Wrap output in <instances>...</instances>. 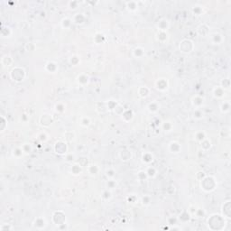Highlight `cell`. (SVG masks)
Instances as JSON below:
<instances>
[{"mask_svg": "<svg viewBox=\"0 0 231 231\" xmlns=\"http://www.w3.org/2000/svg\"><path fill=\"white\" fill-rule=\"evenodd\" d=\"M156 39L158 42H160L162 43L168 41L169 39V34H167V32H164V31H158L156 34Z\"/></svg>", "mask_w": 231, "mask_h": 231, "instance_id": "cell-19", "label": "cell"}, {"mask_svg": "<svg viewBox=\"0 0 231 231\" xmlns=\"http://www.w3.org/2000/svg\"><path fill=\"white\" fill-rule=\"evenodd\" d=\"M52 220L53 224L56 225L57 227H59L60 225L66 223L65 213L62 210H57V211L53 212V214L52 216Z\"/></svg>", "mask_w": 231, "mask_h": 231, "instance_id": "cell-5", "label": "cell"}, {"mask_svg": "<svg viewBox=\"0 0 231 231\" xmlns=\"http://www.w3.org/2000/svg\"><path fill=\"white\" fill-rule=\"evenodd\" d=\"M90 81V76L86 73H81L77 77V82L80 86H85L86 84H88Z\"/></svg>", "mask_w": 231, "mask_h": 231, "instance_id": "cell-16", "label": "cell"}, {"mask_svg": "<svg viewBox=\"0 0 231 231\" xmlns=\"http://www.w3.org/2000/svg\"><path fill=\"white\" fill-rule=\"evenodd\" d=\"M230 201H227L225 204H223L222 206V216L223 217H226V218H230L231 216V210H230Z\"/></svg>", "mask_w": 231, "mask_h": 231, "instance_id": "cell-21", "label": "cell"}, {"mask_svg": "<svg viewBox=\"0 0 231 231\" xmlns=\"http://www.w3.org/2000/svg\"><path fill=\"white\" fill-rule=\"evenodd\" d=\"M154 154L150 152H144L143 154H142V161L143 164H150L154 162Z\"/></svg>", "mask_w": 231, "mask_h": 231, "instance_id": "cell-15", "label": "cell"}, {"mask_svg": "<svg viewBox=\"0 0 231 231\" xmlns=\"http://www.w3.org/2000/svg\"><path fill=\"white\" fill-rule=\"evenodd\" d=\"M225 95V90L221 88L220 86L215 87L213 89V96L216 98H222Z\"/></svg>", "mask_w": 231, "mask_h": 231, "instance_id": "cell-25", "label": "cell"}, {"mask_svg": "<svg viewBox=\"0 0 231 231\" xmlns=\"http://www.w3.org/2000/svg\"><path fill=\"white\" fill-rule=\"evenodd\" d=\"M54 108H55V111H56L57 113H60V114H62V113H63V112L65 111L66 106H65L63 103L60 102V103H57V104L55 105Z\"/></svg>", "mask_w": 231, "mask_h": 231, "instance_id": "cell-44", "label": "cell"}, {"mask_svg": "<svg viewBox=\"0 0 231 231\" xmlns=\"http://www.w3.org/2000/svg\"><path fill=\"white\" fill-rule=\"evenodd\" d=\"M118 103L117 102V101H115V100H108V102H107V108L108 110H113L115 109L116 106H117Z\"/></svg>", "mask_w": 231, "mask_h": 231, "instance_id": "cell-48", "label": "cell"}, {"mask_svg": "<svg viewBox=\"0 0 231 231\" xmlns=\"http://www.w3.org/2000/svg\"><path fill=\"white\" fill-rule=\"evenodd\" d=\"M88 171H89V172L90 173L91 175H96V174H98V171H99V168L96 164H91V165H89Z\"/></svg>", "mask_w": 231, "mask_h": 231, "instance_id": "cell-39", "label": "cell"}, {"mask_svg": "<svg viewBox=\"0 0 231 231\" xmlns=\"http://www.w3.org/2000/svg\"><path fill=\"white\" fill-rule=\"evenodd\" d=\"M230 110V102L229 101H224L220 105V111L222 113H227Z\"/></svg>", "mask_w": 231, "mask_h": 231, "instance_id": "cell-38", "label": "cell"}, {"mask_svg": "<svg viewBox=\"0 0 231 231\" xmlns=\"http://www.w3.org/2000/svg\"><path fill=\"white\" fill-rule=\"evenodd\" d=\"M1 63L4 67H9V66H12L13 63H14V59L12 58V56L8 55V54H6L2 57L1 59Z\"/></svg>", "mask_w": 231, "mask_h": 231, "instance_id": "cell-20", "label": "cell"}, {"mask_svg": "<svg viewBox=\"0 0 231 231\" xmlns=\"http://www.w3.org/2000/svg\"><path fill=\"white\" fill-rule=\"evenodd\" d=\"M147 108H148L149 112H151V113H155V112H157V111L159 110V108H160V105H159V104L156 102V101H153V102H151V103L148 105Z\"/></svg>", "mask_w": 231, "mask_h": 231, "instance_id": "cell-31", "label": "cell"}, {"mask_svg": "<svg viewBox=\"0 0 231 231\" xmlns=\"http://www.w3.org/2000/svg\"><path fill=\"white\" fill-rule=\"evenodd\" d=\"M80 62V58L76 55H73V56H71L70 58V63L71 65H73V66H77L79 63Z\"/></svg>", "mask_w": 231, "mask_h": 231, "instance_id": "cell-47", "label": "cell"}, {"mask_svg": "<svg viewBox=\"0 0 231 231\" xmlns=\"http://www.w3.org/2000/svg\"><path fill=\"white\" fill-rule=\"evenodd\" d=\"M104 40H105V36L100 33L96 34V35L94 36V42L97 43V44H99V43L103 42Z\"/></svg>", "mask_w": 231, "mask_h": 231, "instance_id": "cell-45", "label": "cell"}, {"mask_svg": "<svg viewBox=\"0 0 231 231\" xmlns=\"http://www.w3.org/2000/svg\"><path fill=\"white\" fill-rule=\"evenodd\" d=\"M13 229V227L10 226L9 224H3L1 227H0V230L1 231H6V230H12Z\"/></svg>", "mask_w": 231, "mask_h": 231, "instance_id": "cell-58", "label": "cell"}, {"mask_svg": "<svg viewBox=\"0 0 231 231\" xmlns=\"http://www.w3.org/2000/svg\"><path fill=\"white\" fill-rule=\"evenodd\" d=\"M203 102H204V98L200 96H195L192 99V106L195 108H200V107L203 105Z\"/></svg>", "mask_w": 231, "mask_h": 231, "instance_id": "cell-17", "label": "cell"}, {"mask_svg": "<svg viewBox=\"0 0 231 231\" xmlns=\"http://www.w3.org/2000/svg\"><path fill=\"white\" fill-rule=\"evenodd\" d=\"M168 148H169V151H170L171 153H173V154H178V153H180V152H181V149H182L181 144H180L178 142H176V141H171V142L169 143Z\"/></svg>", "mask_w": 231, "mask_h": 231, "instance_id": "cell-14", "label": "cell"}, {"mask_svg": "<svg viewBox=\"0 0 231 231\" xmlns=\"http://www.w3.org/2000/svg\"><path fill=\"white\" fill-rule=\"evenodd\" d=\"M71 24H72V19L68 17L63 18L61 22V25L63 29H69L71 26Z\"/></svg>", "mask_w": 231, "mask_h": 231, "instance_id": "cell-34", "label": "cell"}, {"mask_svg": "<svg viewBox=\"0 0 231 231\" xmlns=\"http://www.w3.org/2000/svg\"><path fill=\"white\" fill-rule=\"evenodd\" d=\"M137 179H138L140 182H143V181H144V180L148 179V176H147V174H146V171H139L137 172Z\"/></svg>", "mask_w": 231, "mask_h": 231, "instance_id": "cell-46", "label": "cell"}, {"mask_svg": "<svg viewBox=\"0 0 231 231\" xmlns=\"http://www.w3.org/2000/svg\"><path fill=\"white\" fill-rule=\"evenodd\" d=\"M157 29H158V31H164V32H167L168 30V28L170 26V23L169 21L166 19V18H162L158 21L157 24Z\"/></svg>", "mask_w": 231, "mask_h": 231, "instance_id": "cell-10", "label": "cell"}, {"mask_svg": "<svg viewBox=\"0 0 231 231\" xmlns=\"http://www.w3.org/2000/svg\"><path fill=\"white\" fill-rule=\"evenodd\" d=\"M46 226L45 219H43L42 217H39L34 222V227L37 229H42Z\"/></svg>", "mask_w": 231, "mask_h": 231, "instance_id": "cell-22", "label": "cell"}, {"mask_svg": "<svg viewBox=\"0 0 231 231\" xmlns=\"http://www.w3.org/2000/svg\"><path fill=\"white\" fill-rule=\"evenodd\" d=\"M52 122H53V118L49 114H43L42 116H41V118L39 119L40 125L44 127H49L52 124Z\"/></svg>", "mask_w": 231, "mask_h": 231, "instance_id": "cell-8", "label": "cell"}, {"mask_svg": "<svg viewBox=\"0 0 231 231\" xmlns=\"http://www.w3.org/2000/svg\"><path fill=\"white\" fill-rule=\"evenodd\" d=\"M82 171V166L78 163V164H74L70 167V172L73 175H79L80 174Z\"/></svg>", "mask_w": 231, "mask_h": 231, "instance_id": "cell-28", "label": "cell"}, {"mask_svg": "<svg viewBox=\"0 0 231 231\" xmlns=\"http://www.w3.org/2000/svg\"><path fill=\"white\" fill-rule=\"evenodd\" d=\"M115 171L113 170V169H108V170H107V171H106V176L108 178V179H114V177H115Z\"/></svg>", "mask_w": 231, "mask_h": 231, "instance_id": "cell-56", "label": "cell"}, {"mask_svg": "<svg viewBox=\"0 0 231 231\" xmlns=\"http://www.w3.org/2000/svg\"><path fill=\"white\" fill-rule=\"evenodd\" d=\"M127 200L129 202H131V203H135L136 201V197L135 195H130L129 197H127Z\"/></svg>", "mask_w": 231, "mask_h": 231, "instance_id": "cell-59", "label": "cell"}, {"mask_svg": "<svg viewBox=\"0 0 231 231\" xmlns=\"http://www.w3.org/2000/svg\"><path fill=\"white\" fill-rule=\"evenodd\" d=\"M200 147H201L202 150L205 151V152L209 151L211 148V142H210V140L207 137L203 141H201L200 142Z\"/></svg>", "mask_w": 231, "mask_h": 231, "instance_id": "cell-29", "label": "cell"}, {"mask_svg": "<svg viewBox=\"0 0 231 231\" xmlns=\"http://www.w3.org/2000/svg\"><path fill=\"white\" fill-rule=\"evenodd\" d=\"M154 85H155L156 90L159 91H165L169 88V82L164 78H160V79L156 80Z\"/></svg>", "mask_w": 231, "mask_h": 231, "instance_id": "cell-7", "label": "cell"}, {"mask_svg": "<svg viewBox=\"0 0 231 231\" xmlns=\"http://www.w3.org/2000/svg\"><path fill=\"white\" fill-rule=\"evenodd\" d=\"M192 12L193 13V14H195V16H200V14H203V8L200 6H194L192 8Z\"/></svg>", "mask_w": 231, "mask_h": 231, "instance_id": "cell-42", "label": "cell"}, {"mask_svg": "<svg viewBox=\"0 0 231 231\" xmlns=\"http://www.w3.org/2000/svg\"><path fill=\"white\" fill-rule=\"evenodd\" d=\"M179 49L182 53H191L194 50V42L190 39H183L180 42Z\"/></svg>", "mask_w": 231, "mask_h": 231, "instance_id": "cell-4", "label": "cell"}, {"mask_svg": "<svg viewBox=\"0 0 231 231\" xmlns=\"http://www.w3.org/2000/svg\"><path fill=\"white\" fill-rule=\"evenodd\" d=\"M134 118V111L132 109H125L123 114L121 115V118L125 122L131 121Z\"/></svg>", "mask_w": 231, "mask_h": 231, "instance_id": "cell-12", "label": "cell"}, {"mask_svg": "<svg viewBox=\"0 0 231 231\" xmlns=\"http://www.w3.org/2000/svg\"><path fill=\"white\" fill-rule=\"evenodd\" d=\"M138 96L142 98H146L150 96V89L146 86H141L137 90Z\"/></svg>", "mask_w": 231, "mask_h": 231, "instance_id": "cell-13", "label": "cell"}, {"mask_svg": "<svg viewBox=\"0 0 231 231\" xmlns=\"http://www.w3.org/2000/svg\"><path fill=\"white\" fill-rule=\"evenodd\" d=\"M12 154H13V156L16 157V158H20L23 154H24L23 150H22V148H21V146H17L16 148H14Z\"/></svg>", "mask_w": 231, "mask_h": 231, "instance_id": "cell-37", "label": "cell"}, {"mask_svg": "<svg viewBox=\"0 0 231 231\" xmlns=\"http://www.w3.org/2000/svg\"><path fill=\"white\" fill-rule=\"evenodd\" d=\"M117 186V182H116L114 179H108V182H107V188L108 190H112L114 188H116Z\"/></svg>", "mask_w": 231, "mask_h": 231, "instance_id": "cell-51", "label": "cell"}, {"mask_svg": "<svg viewBox=\"0 0 231 231\" xmlns=\"http://www.w3.org/2000/svg\"><path fill=\"white\" fill-rule=\"evenodd\" d=\"M194 138L196 141L198 142H201V141H203L205 138H207V136H206V133L204 131H197L194 135Z\"/></svg>", "mask_w": 231, "mask_h": 231, "instance_id": "cell-32", "label": "cell"}, {"mask_svg": "<svg viewBox=\"0 0 231 231\" xmlns=\"http://www.w3.org/2000/svg\"><path fill=\"white\" fill-rule=\"evenodd\" d=\"M21 148H22V150H23L24 154H29L33 151V147L31 146V143H23L21 146Z\"/></svg>", "mask_w": 231, "mask_h": 231, "instance_id": "cell-35", "label": "cell"}, {"mask_svg": "<svg viewBox=\"0 0 231 231\" xmlns=\"http://www.w3.org/2000/svg\"><path fill=\"white\" fill-rule=\"evenodd\" d=\"M102 199H104V200H108V199H110V198H111V192H110V190H106V191H104L103 192V193H102Z\"/></svg>", "mask_w": 231, "mask_h": 231, "instance_id": "cell-54", "label": "cell"}, {"mask_svg": "<svg viewBox=\"0 0 231 231\" xmlns=\"http://www.w3.org/2000/svg\"><path fill=\"white\" fill-rule=\"evenodd\" d=\"M220 84H221V85H220V87H221V88H222L224 90H228V89H229V87H230V80H229V79H225V80H222Z\"/></svg>", "mask_w": 231, "mask_h": 231, "instance_id": "cell-49", "label": "cell"}, {"mask_svg": "<svg viewBox=\"0 0 231 231\" xmlns=\"http://www.w3.org/2000/svg\"><path fill=\"white\" fill-rule=\"evenodd\" d=\"M25 75L24 69L19 66L14 67L10 71V78L14 82H22L25 79Z\"/></svg>", "mask_w": 231, "mask_h": 231, "instance_id": "cell-3", "label": "cell"}, {"mask_svg": "<svg viewBox=\"0 0 231 231\" xmlns=\"http://www.w3.org/2000/svg\"><path fill=\"white\" fill-rule=\"evenodd\" d=\"M178 220H179V221L183 222V223H186V222H188V221H190V220H191V214H190V212L188 211V210H183V211L180 214V216L178 217Z\"/></svg>", "mask_w": 231, "mask_h": 231, "instance_id": "cell-24", "label": "cell"}, {"mask_svg": "<svg viewBox=\"0 0 231 231\" xmlns=\"http://www.w3.org/2000/svg\"><path fill=\"white\" fill-rule=\"evenodd\" d=\"M193 118L198 120L203 118V111L201 110V108H195V110L193 112Z\"/></svg>", "mask_w": 231, "mask_h": 231, "instance_id": "cell-41", "label": "cell"}, {"mask_svg": "<svg viewBox=\"0 0 231 231\" xmlns=\"http://www.w3.org/2000/svg\"><path fill=\"white\" fill-rule=\"evenodd\" d=\"M37 139H38L39 141H41L42 143V142H45V141L48 139V136H47L45 133H41V134L38 135Z\"/></svg>", "mask_w": 231, "mask_h": 231, "instance_id": "cell-57", "label": "cell"}, {"mask_svg": "<svg viewBox=\"0 0 231 231\" xmlns=\"http://www.w3.org/2000/svg\"><path fill=\"white\" fill-rule=\"evenodd\" d=\"M208 226L212 230H221L225 226V217L219 214H213L208 219Z\"/></svg>", "mask_w": 231, "mask_h": 231, "instance_id": "cell-1", "label": "cell"}, {"mask_svg": "<svg viewBox=\"0 0 231 231\" xmlns=\"http://www.w3.org/2000/svg\"><path fill=\"white\" fill-rule=\"evenodd\" d=\"M119 156H120V159L123 162H127L129 160H131L132 153H131V151H129L127 149H124L119 153Z\"/></svg>", "mask_w": 231, "mask_h": 231, "instance_id": "cell-18", "label": "cell"}, {"mask_svg": "<svg viewBox=\"0 0 231 231\" xmlns=\"http://www.w3.org/2000/svg\"><path fill=\"white\" fill-rule=\"evenodd\" d=\"M68 6L70 9H76L79 6V2L75 1V0H72V1H70L68 3Z\"/></svg>", "mask_w": 231, "mask_h": 231, "instance_id": "cell-55", "label": "cell"}, {"mask_svg": "<svg viewBox=\"0 0 231 231\" xmlns=\"http://www.w3.org/2000/svg\"><path fill=\"white\" fill-rule=\"evenodd\" d=\"M126 7L129 12H136L138 9V2L128 1L126 3Z\"/></svg>", "mask_w": 231, "mask_h": 231, "instance_id": "cell-27", "label": "cell"}, {"mask_svg": "<svg viewBox=\"0 0 231 231\" xmlns=\"http://www.w3.org/2000/svg\"><path fill=\"white\" fill-rule=\"evenodd\" d=\"M133 55L136 58H142L144 55V49L142 47H136L133 50Z\"/></svg>", "mask_w": 231, "mask_h": 231, "instance_id": "cell-33", "label": "cell"}, {"mask_svg": "<svg viewBox=\"0 0 231 231\" xmlns=\"http://www.w3.org/2000/svg\"><path fill=\"white\" fill-rule=\"evenodd\" d=\"M146 172L148 176V178H154L157 174V170L154 166H148L146 170Z\"/></svg>", "mask_w": 231, "mask_h": 231, "instance_id": "cell-30", "label": "cell"}, {"mask_svg": "<svg viewBox=\"0 0 231 231\" xmlns=\"http://www.w3.org/2000/svg\"><path fill=\"white\" fill-rule=\"evenodd\" d=\"M6 127H7V120L4 116H1V121H0V132H4Z\"/></svg>", "mask_w": 231, "mask_h": 231, "instance_id": "cell-43", "label": "cell"}, {"mask_svg": "<svg viewBox=\"0 0 231 231\" xmlns=\"http://www.w3.org/2000/svg\"><path fill=\"white\" fill-rule=\"evenodd\" d=\"M124 110H125L124 107H123V106H122L121 104H118L117 106H116L115 109H114V112H115L116 114H118V115L121 116V115L123 114Z\"/></svg>", "mask_w": 231, "mask_h": 231, "instance_id": "cell-52", "label": "cell"}, {"mask_svg": "<svg viewBox=\"0 0 231 231\" xmlns=\"http://www.w3.org/2000/svg\"><path fill=\"white\" fill-rule=\"evenodd\" d=\"M151 203V197L148 195H144L142 198V204L144 206H148Z\"/></svg>", "mask_w": 231, "mask_h": 231, "instance_id": "cell-53", "label": "cell"}, {"mask_svg": "<svg viewBox=\"0 0 231 231\" xmlns=\"http://www.w3.org/2000/svg\"><path fill=\"white\" fill-rule=\"evenodd\" d=\"M162 128L164 130V131L166 132H169L171 131V130L172 129V124L169 121H166V122H164L162 124Z\"/></svg>", "mask_w": 231, "mask_h": 231, "instance_id": "cell-50", "label": "cell"}, {"mask_svg": "<svg viewBox=\"0 0 231 231\" xmlns=\"http://www.w3.org/2000/svg\"><path fill=\"white\" fill-rule=\"evenodd\" d=\"M45 70L48 71L49 73H55L58 70V65L54 62H48L44 67Z\"/></svg>", "mask_w": 231, "mask_h": 231, "instance_id": "cell-23", "label": "cell"}, {"mask_svg": "<svg viewBox=\"0 0 231 231\" xmlns=\"http://www.w3.org/2000/svg\"><path fill=\"white\" fill-rule=\"evenodd\" d=\"M196 32L200 37H206L209 34V27L207 24H201L197 27Z\"/></svg>", "mask_w": 231, "mask_h": 231, "instance_id": "cell-9", "label": "cell"}, {"mask_svg": "<svg viewBox=\"0 0 231 231\" xmlns=\"http://www.w3.org/2000/svg\"><path fill=\"white\" fill-rule=\"evenodd\" d=\"M91 121H90V118H88V117H82L80 120V124L81 126H84V127H88L90 125Z\"/></svg>", "mask_w": 231, "mask_h": 231, "instance_id": "cell-40", "label": "cell"}, {"mask_svg": "<svg viewBox=\"0 0 231 231\" xmlns=\"http://www.w3.org/2000/svg\"><path fill=\"white\" fill-rule=\"evenodd\" d=\"M211 42L213 44H220V43L223 42V36L222 34H219V33H215L214 34L211 35Z\"/></svg>", "mask_w": 231, "mask_h": 231, "instance_id": "cell-26", "label": "cell"}, {"mask_svg": "<svg viewBox=\"0 0 231 231\" xmlns=\"http://www.w3.org/2000/svg\"><path fill=\"white\" fill-rule=\"evenodd\" d=\"M54 152L59 155H65L68 152V146L66 141L59 140L57 141L53 146Z\"/></svg>", "mask_w": 231, "mask_h": 231, "instance_id": "cell-6", "label": "cell"}, {"mask_svg": "<svg viewBox=\"0 0 231 231\" xmlns=\"http://www.w3.org/2000/svg\"><path fill=\"white\" fill-rule=\"evenodd\" d=\"M199 185L202 191H204L205 192H211L216 190L218 183L213 176L206 175L201 181H199Z\"/></svg>", "mask_w": 231, "mask_h": 231, "instance_id": "cell-2", "label": "cell"}, {"mask_svg": "<svg viewBox=\"0 0 231 231\" xmlns=\"http://www.w3.org/2000/svg\"><path fill=\"white\" fill-rule=\"evenodd\" d=\"M85 21H86V16L83 14H80V13L75 14L73 17H72V23H74L77 25L83 24L85 23Z\"/></svg>", "mask_w": 231, "mask_h": 231, "instance_id": "cell-11", "label": "cell"}, {"mask_svg": "<svg viewBox=\"0 0 231 231\" xmlns=\"http://www.w3.org/2000/svg\"><path fill=\"white\" fill-rule=\"evenodd\" d=\"M12 34V30L11 28L8 26H3L1 29V35L3 37H10Z\"/></svg>", "mask_w": 231, "mask_h": 231, "instance_id": "cell-36", "label": "cell"}]
</instances>
